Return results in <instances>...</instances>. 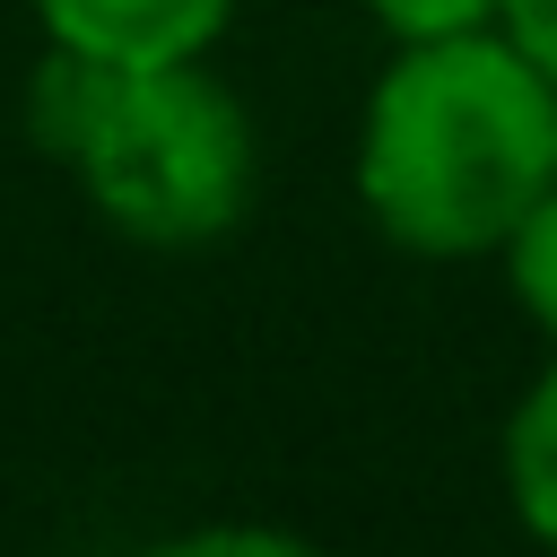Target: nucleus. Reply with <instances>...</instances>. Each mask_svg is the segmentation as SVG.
I'll use <instances>...</instances> for the list:
<instances>
[{
	"instance_id": "f257e3e1",
	"label": "nucleus",
	"mask_w": 557,
	"mask_h": 557,
	"mask_svg": "<svg viewBox=\"0 0 557 557\" xmlns=\"http://www.w3.org/2000/svg\"><path fill=\"white\" fill-rule=\"evenodd\" d=\"M557 191V78L505 35L400 44L357 122L366 218L426 261L505 252V235Z\"/></svg>"
},
{
	"instance_id": "f03ea898",
	"label": "nucleus",
	"mask_w": 557,
	"mask_h": 557,
	"mask_svg": "<svg viewBox=\"0 0 557 557\" xmlns=\"http://www.w3.org/2000/svg\"><path fill=\"white\" fill-rule=\"evenodd\" d=\"M26 122L139 244H218L252 200V122L200 61H96L52 44Z\"/></svg>"
},
{
	"instance_id": "7ed1b4c3",
	"label": "nucleus",
	"mask_w": 557,
	"mask_h": 557,
	"mask_svg": "<svg viewBox=\"0 0 557 557\" xmlns=\"http://www.w3.org/2000/svg\"><path fill=\"white\" fill-rule=\"evenodd\" d=\"M44 35L96 61H200L235 0H35Z\"/></svg>"
},
{
	"instance_id": "20e7f679",
	"label": "nucleus",
	"mask_w": 557,
	"mask_h": 557,
	"mask_svg": "<svg viewBox=\"0 0 557 557\" xmlns=\"http://www.w3.org/2000/svg\"><path fill=\"white\" fill-rule=\"evenodd\" d=\"M505 496H513L522 531L557 548V357L505 418Z\"/></svg>"
},
{
	"instance_id": "39448f33",
	"label": "nucleus",
	"mask_w": 557,
	"mask_h": 557,
	"mask_svg": "<svg viewBox=\"0 0 557 557\" xmlns=\"http://www.w3.org/2000/svg\"><path fill=\"white\" fill-rule=\"evenodd\" d=\"M505 278H513V305L557 339V191L505 235Z\"/></svg>"
},
{
	"instance_id": "423d86ee",
	"label": "nucleus",
	"mask_w": 557,
	"mask_h": 557,
	"mask_svg": "<svg viewBox=\"0 0 557 557\" xmlns=\"http://www.w3.org/2000/svg\"><path fill=\"white\" fill-rule=\"evenodd\" d=\"M139 557H322L313 540L296 531H270V522H209V531H183V540H157Z\"/></svg>"
},
{
	"instance_id": "0eeeda50",
	"label": "nucleus",
	"mask_w": 557,
	"mask_h": 557,
	"mask_svg": "<svg viewBox=\"0 0 557 557\" xmlns=\"http://www.w3.org/2000/svg\"><path fill=\"white\" fill-rule=\"evenodd\" d=\"M383 35L400 44H435V35H470V26H496V0H366Z\"/></svg>"
},
{
	"instance_id": "6e6552de",
	"label": "nucleus",
	"mask_w": 557,
	"mask_h": 557,
	"mask_svg": "<svg viewBox=\"0 0 557 557\" xmlns=\"http://www.w3.org/2000/svg\"><path fill=\"white\" fill-rule=\"evenodd\" d=\"M496 26L557 78V0H496Z\"/></svg>"
}]
</instances>
